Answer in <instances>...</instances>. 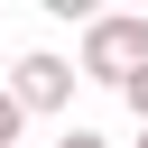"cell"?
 Returning a JSON list of instances; mask_svg holds the SVG:
<instances>
[{
    "mask_svg": "<svg viewBox=\"0 0 148 148\" xmlns=\"http://www.w3.org/2000/svg\"><path fill=\"white\" fill-rule=\"evenodd\" d=\"M18 130H28V111H18V92L0 83V148H18Z\"/></svg>",
    "mask_w": 148,
    "mask_h": 148,
    "instance_id": "cell-3",
    "label": "cell"
},
{
    "mask_svg": "<svg viewBox=\"0 0 148 148\" xmlns=\"http://www.w3.org/2000/svg\"><path fill=\"white\" fill-rule=\"evenodd\" d=\"M74 83H83V74H74L65 56H46V46L9 65V92H18V111H65V102H74Z\"/></svg>",
    "mask_w": 148,
    "mask_h": 148,
    "instance_id": "cell-2",
    "label": "cell"
},
{
    "mask_svg": "<svg viewBox=\"0 0 148 148\" xmlns=\"http://www.w3.org/2000/svg\"><path fill=\"white\" fill-rule=\"evenodd\" d=\"M139 148H148V130H139Z\"/></svg>",
    "mask_w": 148,
    "mask_h": 148,
    "instance_id": "cell-6",
    "label": "cell"
},
{
    "mask_svg": "<svg viewBox=\"0 0 148 148\" xmlns=\"http://www.w3.org/2000/svg\"><path fill=\"white\" fill-rule=\"evenodd\" d=\"M139 65H148V18H130V9L83 18V74H92V83H111V92H120Z\"/></svg>",
    "mask_w": 148,
    "mask_h": 148,
    "instance_id": "cell-1",
    "label": "cell"
},
{
    "mask_svg": "<svg viewBox=\"0 0 148 148\" xmlns=\"http://www.w3.org/2000/svg\"><path fill=\"white\" fill-rule=\"evenodd\" d=\"M56 148H111V139H92V130H65V139H56Z\"/></svg>",
    "mask_w": 148,
    "mask_h": 148,
    "instance_id": "cell-5",
    "label": "cell"
},
{
    "mask_svg": "<svg viewBox=\"0 0 148 148\" xmlns=\"http://www.w3.org/2000/svg\"><path fill=\"white\" fill-rule=\"evenodd\" d=\"M120 102H130V111H139V120H148V65H139V74H130V83H120Z\"/></svg>",
    "mask_w": 148,
    "mask_h": 148,
    "instance_id": "cell-4",
    "label": "cell"
}]
</instances>
